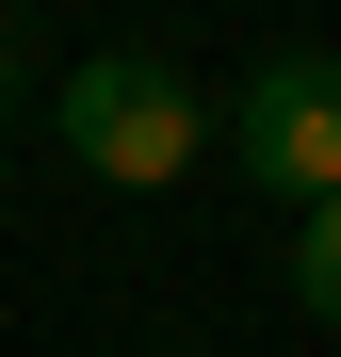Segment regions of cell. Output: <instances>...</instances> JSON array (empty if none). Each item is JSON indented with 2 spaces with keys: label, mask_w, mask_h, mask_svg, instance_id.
<instances>
[{
  "label": "cell",
  "mask_w": 341,
  "mask_h": 357,
  "mask_svg": "<svg viewBox=\"0 0 341 357\" xmlns=\"http://www.w3.org/2000/svg\"><path fill=\"white\" fill-rule=\"evenodd\" d=\"M49 146L114 195H179L195 146H211V98L162 66V49H82V66H49Z\"/></svg>",
  "instance_id": "obj_1"
},
{
  "label": "cell",
  "mask_w": 341,
  "mask_h": 357,
  "mask_svg": "<svg viewBox=\"0 0 341 357\" xmlns=\"http://www.w3.org/2000/svg\"><path fill=\"white\" fill-rule=\"evenodd\" d=\"M227 162H244L260 195L325 211V195H341V49H276V66H244V98H227Z\"/></svg>",
  "instance_id": "obj_2"
},
{
  "label": "cell",
  "mask_w": 341,
  "mask_h": 357,
  "mask_svg": "<svg viewBox=\"0 0 341 357\" xmlns=\"http://www.w3.org/2000/svg\"><path fill=\"white\" fill-rule=\"evenodd\" d=\"M293 309H309V325H341V195H325V211H293Z\"/></svg>",
  "instance_id": "obj_3"
},
{
  "label": "cell",
  "mask_w": 341,
  "mask_h": 357,
  "mask_svg": "<svg viewBox=\"0 0 341 357\" xmlns=\"http://www.w3.org/2000/svg\"><path fill=\"white\" fill-rule=\"evenodd\" d=\"M17 98H33V49H17V33H0V114H17Z\"/></svg>",
  "instance_id": "obj_4"
}]
</instances>
